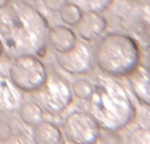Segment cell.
<instances>
[{
    "mask_svg": "<svg viewBox=\"0 0 150 144\" xmlns=\"http://www.w3.org/2000/svg\"><path fill=\"white\" fill-rule=\"evenodd\" d=\"M129 1H137V0H129Z\"/></svg>",
    "mask_w": 150,
    "mask_h": 144,
    "instance_id": "cell-26",
    "label": "cell"
},
{
    "mask_svg": "<svg viewBox=\"0 0 150 144\" xmlns=\"http://www.w3.org/2000/svg\"><path fill=\"white\" fill-rule=\"evenodd\" d=\"M62 130L73 144H93L101 136V128L88 111H73L65 118Z\"/></svg>",
    "mask_w": 150,
    "mask_h": 144,
    "instance_id": "cell-6",
    "label": "cell"
},
{
    "mask_svg": "<svg viewBox=\"0 0 150 144\" xmlns=\"http://www.w3.org/2000/svg\"><path fill=\"white\" fill-rule=\"evenodd\" d=\"M75 28H76V34L79 36V38L86 42H92L98 41L101 36H104L108 24L100 12L87 9L86 12H83L82 19Z\"/></svg>",
    "mask_w": 150,
    "mask_h": 144,
    "instance_id": "cell-8",
    "label": "cell"
},
{
    "mask_svg": "<svg viewBox=\"0 0 150 144\" xmlns=\"http://www.w3.org/2000/svg\"><path fill=\"white\" fill-rule=\"evenodd\" d=\"M17 111H18V116H20L21 122L25 123L26 126L33 127L37 123H40L41 120H44V115H45L44 110L34 101L23 102Z\"/></svg>",
    "mask_w": 150,
    "mask_h": 144,
    "instance_id": "cell-13",
    "label": "cell"
},
{
    "mask_svg": "<svg viewBox=\"0 0 150 144\" xmlns=\"http://www.w3.org/2000/svg\"><path fill=\"white\" fill-rule=\"evenodd\" d=\"M93 144H107V143H103V142H99V140H98V142H95V143H93Z\"/></svg>",
    "mask_w": 150,
    "mask_h": 144,
    "instance_id": "cell-25",
    "label": "cell"
},
{
    "mask_svg": "<svg viewBox=\"0 0 150 144\" xmlns=\"http://www.w3.org/2000/svg\"><path fill=\"white\" fill-rule=\"evenodd\" d=\"M92 82V93L86 99L87 108L101 130L116 132L134 120V105L120 82L107 74L98 76Z\"/></svg>",
    "mask_w": 150,
    "mask_h": 144,
    "instance_id": "cell-2",
    "label": "cell"
},
{
    "mask_svg": "<svg viewBox=\"0 0 150 144\" xmlns=\"http://www.w3.org/2000/svg\"><path fill=\"white\" fill-rule=\"evenodd\" d=\"M34 102L38 103L44 113L58 115L73 103L71 85L57 73L47 74L45 83L32 93Z\"/></svg>",
    "mask_w": 150,
    "mask_h": 144,
    "instance_id": "cell-5",
    "label": "cell"
},
{
    "mask_svg": "<svg viewBox=\"0 0 150 144\" xmlns=\"http://www.w3.org/2000/svg\"><path fill=\"white\" fill-rule=\"evenodd\" d=\"M144 68H145V70L148 71V74L150 76V54L146 57V61H145V65H144Z\"/></svg>",
    "mask_w": 150,
    "mask_h": 144,
    "instance_id": "cell-21",
    "label": "cell"
},
{
    "mask_svg": "<svg viewBox=\"0 0 150 144\" xmlns=\"http://www.w3.org/2000/svg\"><path fill=\"white\" fill-rule=\"evenodd\" d=\"M25 1H28V3H36V1H38V0H25Z\"/></svg>",
    "mask_w": 150,
    "mask_h": 144,
    "instance_id": "cell-24",
    "label": "cell"
},
{
    "mask_svg": "<svg viewBox=\"0 0 150 144\" xmlns=\"http://www.w3.org/2000/svg\"><path fill=\"white\" fill-rule=\"evenodd\" d=\"M1 142V144H23L20 140V138L16 136V135H12L11 134L8 138H5L4 140H0Z\"/></svg>",
    "mask_w": 150,
    "mask_h": 144,
    "instance_id": "cell-20",
    "label": "cell"
},
{
    "mask_svg": "<svg viewBox=\"0 0 150 144\" xmlns=\"http://www.w3.org/2000/svg\"><path fill=\"white\" fill-rule=\"evenodd\" d=\"M32 139L34 144H65L63 132L57 124L49 120H41L33 126Z\"/></svg>",
    "mask_w": 150,
    "mask_h": 144,
    "instance_id": "cell-11",
    "label": "cell"
},
{
    "mask_svg": "<svg viewBox=\"0 0 150 144\" xmlns=\"http://www.w3.org/2000/svg\"><path fill=\"white\" fill-rule=\"evenodd\" d=\"M78 41L76 33L66 25H54L49 29L47 44L55 53H66L73 49Z\"/></svg>",
    "mask_w": 150,
    "mask_h": 144,
    "instance_id": "cell-9",
    "label": "cell"
},
{
    "mask_svg": "<svg viewBox=\"0 0 150 144\" xmlns=\"http://www.w3.org/2000/svg\"><path fill=\"white\" fill-rule=\"evenodd\" d=\"M83 1L86 3V7H87L88 9L100 12V11L105 9V8L108 7L112 0H83Z\"/></svg>",
    "mask_w": 150,
    "mask_h": 144,
    "instance_id": "cell-17",
    "label": "cell"
},
{
    "mask_svg": "<svg viewBox=\"0 0 150 144\" xmlns=\"http://www.w3.org/2000/svg\"><path fill=\"white\" fill-rule=\"evenodd\" d=\"M49 29L46 19L25 0H11L0 9V40L9 58L44 53Z\"/></svg>",
    "mask_w": 150,
    "mask_h": 144,
    "instance_id": "cell-1",
    "label": "cell"
},
{
    "mask_svg": "<svg viewBox=\"0 0 150 144\" xmlns=\"http://www.w3.org/2000/svg\"><path fill=\"white\" fill-rule=\"evenodd\" d=\"M134 97L142 105L150 107V76L144 66H137L128 76Z\"/></svg>",
    "mask_w": 150,
    "mask_h": 144,
    "instance_id": "cell-12",
    "label": "cell"
},
{
    "mask_svg": "<svg viewBox=\"0 0 150 144\" xmlns=\"http://www.w3.org/2000/svg\"><path fill=\"white\" fill-rule=\"evenodd\" d=\"M84 11L73 1H67L59 8L58 13H59V19L62 20L63 24L69 26H76V24L80 21Z\"/></svg>",
    "mask_w": 150,
    "mask_h": 144,
    "instance_id": "cell-14",
    "label": "cell"
},
{
    "mask_svg": "<svg viewBox=\"0 0 150 144\" xmlns=\"http://www.w3.org/2000/svg\"><path fill=\"white\" fill-rule=\"evenodd\" d=\"M3 54H4V46H3V42H1V40H0V60H1Z\"/></svg>",
    "mask_w": 150,
    "mask_h": 144,
    "instance_id": "cell-23",
    "label": "cell"
},
{
    "mask_svg": "<svg viewBox=\"0 0 150 144\" xmlns=\"http://www.w3.org/2000/svg\"><path fill=\"white\" fill-rule=\"evenodd\" d=\"M67 1L69 0H44V4H45V7L49 11H52V12H58L59 8Z\"/></svg>",
    "mask_w": 150,
    "mask_h": 144,
    "instance_id": "cell-18",
    "label": "cell"
},
{
    "mask_svg": "<svg viewBox=\"0 0 150 144\" xmlns=\"http://www.w3.org/2000/svg\"><path fill=\"white\" fill-rule=\"evenodd\" d=\"M149 5H150V0H149Z\"/></svg>",
    "mask_w": 150,
    "mask_h": 144,
    "instance_id": "cell-27",
    "label": "cell"
},
{
    "mask_svg": "<svg viewBox=\"0 0 150 144\" xmlns=\"http://www.w3.org/2000/svg\"><path fill=\"white\" fill-rule=\"evenodd\" d=\"M93 89V82L90 81V79L86 78H79L71 85V91H73V95L76 97L78 99L86 101L88 97L91 95Z\"/></svg>",
    "mask_w": 150,
    "mask_h": 144,
    "instance_id": "cell-15",
    "label": "cell"
},
{
    "mask_svg": "<svg viewBox=\"0 0 150 144\" xmlns=\"http://www.w3.org/2000/svg\"><path fill=\"white\" fill-rule=\"evenodd\" d=\"M11 0H0V9H3V8H5L8 4H9Z\"/></svg>",
    "mask_w": 150,
    "mask_h": 144,
    "instance_id": "cell-22",
    "label": "cell"
},
{
    "mask_svg": "<svg viewBox=\"0 0 150 144\" xmlns=\"http://www.w3.org/2000/svg\"><path fill=\"white\" fill-rule=\"evenodd\" d=\"M93 63L103 74L113 78L128 77L141 62V49L132 36L112 32L101 36L96 42Z\"/></svg>",
    "mask_w": 150,
    "mask_h": 144,
    "instance_id": "cell-3",
    "label": "cell"
},
{
    "mask_svg": "<svg viewBox=\"0 0 150 144\" xmlns=\"http://www.w3.org/2000/svg\"><path fill=\"white\" fill-rule=\"evenodd\" d=\"M57 63L70 74H87L93 70V53L86 41H76L73 49L55 54Z\"/></svg>",
    "mask_w": 150,
    "mask_h": 144,
    "instance_id": "cell-7",
    "label": "cell"
},
{
    "mask_svg": "<svg viewBox=\"0 0 150 144\" xmlns=\"http://www.w3.org/2000/svg\"><path fill=\"white\" fill-rule=\"evenodd\" d=\"M12 128L11 126L4 120H0V140H4L5 138H8L11 134H12Z\"/></svg>",
    "mask_w": 150,
    "mask_h": 144,
    "instance_id": "cell-19",
    "label": "cell"
},
{
    "mask_svg": "<svg viewBox=\"0 0 150 144\" xmlns=\"http://www.w3.org/2000/svg\"><path fill=\"white\" fill-rule=\"evenodd\" d=\"M127 144H150V128L138 127L128 134Z\"/></svg>",
    "mask_w": 150,
    "mask_h": 144,
    "instance_id": "cell-16",
    "label": "cell"
},
{
    "mask_svg": "<svg viewBox=\"0 0 150 144\" xmlns=\"http://www.w3.org/2000/svg\"><path fill=\"white\" fill-rule=\"evenodd\" d=\"M23 103V91L12 83L9 78L0 76V110L15 113Z\"/></svg>",
    "mask_w": 150,
    "mask_h": 144,
    "instance_id": "cell-10",
    "label": "cell"
},
{
    "mask_svg": "<svg viewBox=\"0 0 150 144\" xmlns=\"http://www.w3.org/2000/svg\"><path fill=\"white\" fill-rule=\"evenodd\" d=\"M47 69L36 54H21L12 58L9 79L23 93H33L45 83Z\"/></svg>",
    "mask_w": 150,
    "mask_h": 144,
    "instance_id": "cell-4",
    "label": "cell"
}]
</instances>
